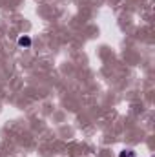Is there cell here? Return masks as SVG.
<instances>
[{"instance_id": "7a4b0ae2", "label": "cell", "mask_w": 155, "mask_h": 157, "mask_svg": "<svg viewBox=\"0 0 155 157\" xmlns=\"http://www.w3.org/2000/svg\"><path fill=\"white\" fill-rule=\"evenodd\" d=\"M119 157H137V155H135L133 150H122V152L119 154Z\"/></svg>"}, {"instance_id": "6da1fadb", "label": "cell", "mask_w": 155, "mask_h": 157, "mask_svg": "<svg viewBox=\"0 0 155 157\" xmlns=\"http://www.w3.org/2000/svg\"><path fill=\"white\" fill-rule=\"evenodd\" d=\"M17 44H18V48L29 49V48H31V37H29V35H20L18 40H17Z\"/></svg>"}]
</instances>
